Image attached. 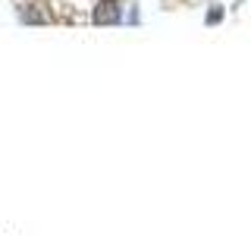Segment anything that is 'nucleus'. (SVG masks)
Returning a JSON list of instances; mask_svg holds the SVG:
<instances>
[{
    "label": "nucleus",
    "mask_w": 251,
    "mask_h": 236,
    "mask_svg": "<svg viewBox=\"0 0 251 236\" xmlns=\"http://www.w3.org/2000/svg\"><path fill=\"white\" fill-rule=\"evenodd\" d=\"M94 26H120L123 22V3L120 0H98V6L91 10Z\"/></svg>",
    "instance_id": "obj_1"
},
{
    "label": "nucleus",
    "mask_w": 251,
    "mask_h": 236,
    "mask_svg": "<svg viewBox=\"0 0 251 236\" xmlns=\"http://www.w3.org/2000/svg\"><path fill=\"white\" fill-rule=\"evenodd\" d=\"M223 16H226V10L220 3H214L207 10V16H204V26H220V22H223Z\"/></svg>",
    "instance_id": "obj_2"
}]
</instances>
